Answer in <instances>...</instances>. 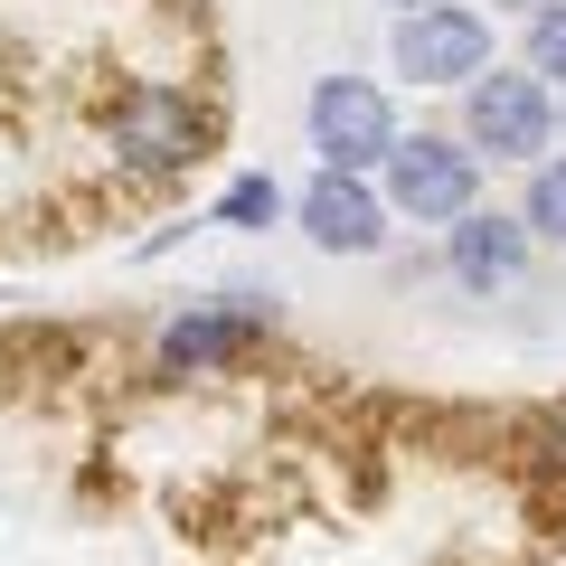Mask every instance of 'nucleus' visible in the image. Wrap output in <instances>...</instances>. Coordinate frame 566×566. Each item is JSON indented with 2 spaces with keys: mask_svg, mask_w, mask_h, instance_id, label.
<instances>
[{
  "mask_svg": "<svg viewBox=\"0 0 566 566\" xmlns=\"http://www.w3.org/2000/svg\"><path fill=\"white\" fill-rule=\"evenodd\" d=\"M208 104L189 95V85H161L142 76L114 95V114H104V142H114V170H133V180H180V170L208 161Z\"/></svg>",
  "mask_w": 566,
  "mask_h": 566,
  "instance_id": "f257e3e1",
  "label": "nucleus"
},
{
  "mask_svg": "<svg viewBox=\"0 0 566 566\" xmlns=\"http://www.w3.org/2000/svg\"><path fill=\"white\" fill-rule=\"evenodd\" d=\"M397 227H463L482 208V151L463 133H406L378 170Z\"/></svg>",
  "mask_w": 566,
  "mask_h": 566,
  "instance_id": "f03ea898",
  "label": "nucleus"
},
{
  "mask_svg": "<svg viewBox=\"0 0 566 566\" xmlns=\"http://www.w3.org/2000/svg\"><path fill=\"white\" fill-rule=\"evenodd\" d=\"M463 142L482 161H520L538 170L557 151V85L538 66H491V76L463 85Z\"/></svg>",
  "mask_w": 566,
  "mask_h": 566,
  "instance_id": "7ed1b4c3",
  "label": "nucleus"
},
{
  "mask_svg": "<svg viewBox=\"0 0 566 566\" xmlns=\"http://www.w3.org/2000/svg\"><path fill=\"white\" fill-rule=\"evenodd\" d=\"M274 293H208V303H180L161 331H151V359L161 378H208V368H237L274 340Z\"/></svg>",
  "mask_w": 566,
  "mask_h": 566,
  "instance_id": "20e7f679",
  "label": "nucleus"
},
{
  "mask_svg": "<svg viewBox=\"0 0 566 566\" xmlns=\"http://www.w3.org/2000/svg\"><path fill=\"white\" fill-rule=\"evenodd\" d=\"M303 133L322 151V170H349V180H378L387 151H397V104H387L378 76H322L303 104Z\"/></svg>",
  "mask_w": 566,
  "mask_h": 566,
  "instance_id": "39448f33",
  "label": "nucleus"
},
{
  "mask_svg": "<svg viewBox=\"0 0 566 566\" xmlns=\"http://www.w3.org/2000/svg\"><path fill=\"white\" fill-rule=\"evenodd\" d=\"M387 57H397L406 85L463 95L472 76H491V66H501V48H491V10H472V0H434V10H416V20H397Z\"/></svg>",
  "mask_w": 566,
  "mask_h": 566,
  "instance_id": "423d86ee",
  "label": "nucleus"
},
{
  "mask_svg": "<svg viewBox=\"0 0 566 566\" xmlns=\"http://www.w3.org/2000/svg\"><path fill=\"white\" fill-rule=\"evenodd\" d=\"M293 227H303L322 255H387V237H397V208H387L378 180H349V170H312L303 189H293Z\"/></svg>",
  "mask_w": 566,
  "mask_h": 566,
  "instance_id": "0eeeda50",
  "label": "nucleus"
},
{
  "mask_svg": "<svg viewBox=\"0 0 566 566\" xmlns=\"http://www.w3.org/2000/svg\"><path fill=\"white\" fill-rule=\"evenodd\" d=\"M528 255H538V237L520 227V208H472L463 227H444V274L463 293H482V303H501L528 274Z\"/></svg>",
  "mask_w": 566,
  "mask_h": 566,
  "instance_id": "6e6552de",
  "label": "nucleus"
},
{
  "mask_svg": "<svg viewBox=\"0 0 566 566\" xmlns=\"http://www.w3.org/2000/svg\"><path fill=\"white\" fill-rule=\"evenodd\" d=\"M520 227L538 245H566V151H547L538 170H528V189H520Z\"/></svg>",
  "mask_w": 566,
  "mask_h": 566,
  "instance_id": "1a4fd4ad",
  "label": "nucleus"
},
{
  "mask_svg": "<svg viewBox=\"0 0 566 566\" xmlns=\"http://www.w3.org/2000/svg\"><path fill=\"white\" fill-rule=\"evenodd\" d=\"M283 208H293V199L274 189V170H245V180H227V189H218V227H237V237H264Z\"/></svg>",
  "mask_w": 566,
  "mask_h": 566,
  "instance_id": "9d476101",
  "label": "nucleus"
},
{
  "mask_svg": "<svg viewBox=\"0 0 566 566\" xmlns=\"http://www.w3.org/2000/svg\"><path fill=\"white\" fill-rule=\"evenodd\" d=\"M520 66H538L547 85H566V0L528 10V57H520Z\"/></svg>",
  "mask_w": 566,
  "mask_h": 566,
  "instance_id": "9b49d317",
  "label": "nucleus"
},
{
  "mask_svg": "<svg viewBox=\"0 0 566 566\" xmlns=\"http://www.w3.org/2000/svg\"><path fill=\"white\" fill-rule=\"evenodd\" d=\"M387 10H397V20H416V10H434V0H387Z\"/></svg>",
  "mask_w": 566,
  "mask_h": 566,
  "instance_id": "f8f14e48",
  "label": "nucleus"
},
{
  "mask_svg": "<svg viewBox=\"0 0 566 566\" xmlns=\"http://www.w3.org/2000/svg\"><path fill=\"white\" fill-rule=\"evenodd\" d=\"M491 10H520V20H528V10H547V0H491Z\"/></svg>",
  "mask_w": 566,
  "mask_h": 566,
  "instance_id": "ddd939ff",
  "label": "nucleus"
},
{
  "mask_svg": "<svg viewBox=\"0 0 566 566\" xmlns=\"http://www.w3.org/2000/svg\"><path fill=\"white\" fill-rule=\"evenodd\" d=\"M557 142H566V85H557Z\"/></svg>",
  "mask_w": 566,
  "mask_h": 566,
  "instance_id": "4468645a",
  "label": "nucleus"
}]
</instances>
